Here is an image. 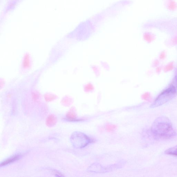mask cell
I'll return each mask as SVG.
<instances>
[{"label":"cell","mask_w":177,"mask_h":177,"mask_svg":"<svg viewBox=\"0 0 177 177\" xmlns=\"http://www.w3.org/2000/svg\"><path fill=\"white\" fill-rule=\"evenodd\" d=\"M151 132L155 137L162 139H171L176 135L171 121L165 116L159 117L155 120L152 125Z\"/></svg>","instance_id":"obj_1"},{"label":"cell","mask_w":177,"mask_h":177,"mask_svg":"<svg viewBox=\"0 0 177 177\" xmlns=\"http://www.w3.org/2000/svg\"><path fill=\"white\" fill-rule=\"evenodd\" d=\"M177 93V87L173 84L170 86L157 97L153 103L151 105V108H156L164 104L174 98Z\"/></svg>","instance_id":"obj_2"},{"label":"cell","mask_w":177,"mask_h":177,"mask_svg":"<svg viewBox=\"0 0 177 177\" xmlns=\"http://www.w3.org/2000/svg\"><path fill=\"white\" fill-rule=\"evenodd\" d=\"M71 144L76 148H83L93 142L91 139L84 133L75 131L72 133L70 138Z\"/></svg>","instance_id":"obj_3"},{"label":"cell","mask_w":177,"mask_h":177,"mask_svg":"<svg viewBox=\"0 0 177 177\" xmlns=\"http://www.w3.org/2000/svg\"><path fill=\"white\" fill-rule=\"evenodd\" d=\"M124 162L121 161L114 164L107 166L106 167L103 166L100 164L94 163L90 166L87 169V171L90 172L95 173H105L113 171L121 168L124 165Z\"/></svg>","instance_id":"obj_4"},{"label":"cell","mask_w":177,"mask_h":177,"mask_svg":"<svg viewBox=\"0 0 177 177\" xmlns=\"http://www.w3.org/2000/svg\"><path fill=\"white\" fill-rule=\"evenodd\" d=\"M21 155H17L14 156H12L11 158H9L7 160H5L1 164V166H3L5 165H6L9 164L10 163H12L13 162H14L15 161L17 160L20 158H21Z\"/></svg>","instance_id":"obj_5"},{"label":"cell","mask_w":177,"mask_h":177,"mask_svg":"<svg viewBox=\"0 0 177 177\" xmlns=\"http://www.w3.org/2000/svg\"><path fill=\"white\" fill-rule=\"evenodd\" d=\"M165 153L167 155L177 157V145L167 149L165 151Z\"/></svg>","instance_id":"obj_6"},{"label":"cell","mask_w":177,"mask_h":177,"mask_svg":"<svg viewBox=\"0 0 177 177\" xmlns=\"http://www.w3.org/2000/svg\"><path fill=\"white\" fill-rule=\"evenodd\" d=\"M173 68V65L172 64V63L168 65V66H167L165 68V71H168L171 70Z\"/></svg>","instance_id":"obj_7"},{"label":"cell","mask_w":177,"mask_h":177,"mask_svg":"<svg viewBox=\"0 0 177 177\" xmlns=\"http://www.w3.org/2000/svg\"><path fill=\"white\" fill-rule=\"evenodd\" d=\"M174 84L175 85L177 86V73L174 77Z\"/></svg>","instance_id":"obj_8"},{"label":"cell","mask_w":177,"mask_h":177,"mask_svg":"<svg viewBox=\"0 0 177 177\" xmlns=\"http://www.w3.org/2000/svg\"><path fill=\"white\" fill-rule=\"evenodd\" d=\"M165 54L164 53H162L161 54L160 56V58H164L165 57Z\"/></svg>","instance_id":"obj_9"}]
</instances>
